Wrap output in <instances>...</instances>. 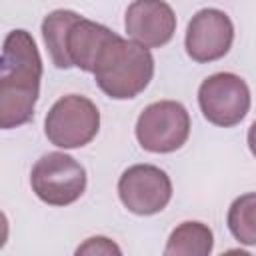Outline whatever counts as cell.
Instances as JSON below:
<instances>
[{"label": "cell", "instance_id": "cell-4", "mask_svg": "<svg viewBox=\"0 0 256 256\" xmlns=\"http://www.w3.org/2000/svg\"><path fill=\"white\" fill-rule=\"evenodd\" d=\"M32 192L50 206H68L86 190L84 166L64 152H48L36 160L30 174Z\"/></svg>", "mask_w": 256, "mask_h": 256}, {"label": "cell", "instance_id": "cell-2", "mask_svg": "<svg viewBox=\"0 0 256 256\" xmlns=\"http://www.w3.org/2000/svg\"><path fill=\"white\" fill-rule=\"evenodd\" d=\"M154 76V58L148 48L114 36L102 50L94 78L100 90L114 100H128L146 90Z\"/></svg>", "mask_w": 256, "mask_h": 256}, {"label": "cell", "instance_id": "cell-5", "mask_svg": "<svg viewBox=\"0 0 256 256\" xmlns=\"http://www.w3.org/2000/svg\"><path fill=\"white\" fill-rule=\"evenodd\" d=\"M188 134L190 114L176 100L152 102L136 120V138L148 152H174L188 140Z\"/></svg>", "mask_w": 256, "mask_h": 256}, {"label": "cell", "instance_id": "cell-1", "mask_svg": "<svg viewBox=\"0 0 256 256\" xmlns=\"http://www.w3.org/2000/svg\"><path fill=\"white\" fill-rule=\"evenodd\" d=\"M40 78L42 58L30 32H8L0 58V126L4 130L32 120Z\"/></svg>", "mask_w": 256, "mask_h": 256}, {"label": "cell", "instance_id": "cell-14", "mask_svg": "<svg viewBox=\"0 0 256 256\" xmlns=\"http://www.w3.org/2000/svg\"><path fill=\"white\" fill-rule=\"evenodd\" d=\"M74 256H122V250L106 236H92L76 248Z\"/></svg>", "mask_w": 256, "mask_h": 256}, {"label": "cell", "instance_id": "cell-15", "mask_svg": "<svg viewBox=\"0 0 256 256\" xmlns=\"http://www.w3.org/2000/svg\"><path fill=\"white\" fill-rule=\"evenodd\" d=\"M248 148H250V152L256 156V120H254L252 126L248 128Z\"/></svg>", "mask_w": 256, "mask_h": 256}, {"label": "cell", "instance_id": "cell-11", "mask_svg": "<svg viewBox=\"0 0 256 256\" xmlns=\"http://www.w3.org/2000/svg\"><path fill=\"white\" fill-rule=\"evenodd\" d=\"M214 248V234L202 222H182L178 224L164 248V256H210Z\"/></svg>", "mask_w": 256, "mask_h": 256}, {"label": "cell", "instance_id": "cell-12", "mask_svg": "<svg viewBox=\"0 0 256 256\" xmlns=\"http://www.w3.org/2000/svg\"><path fill=\"white\" fill-rule=\"evenodd\" d=\"M80 18V14L72 10H54L42 20V36L46 42V48L50 52L52 64L56 68L68 70L72 68L68 54H66V36L70 26Z\"/></svg>", "mask_w": 256, "mask_h": 256}, {"label": "cell", "instance_id": "cell-9", "mask_svg": "<svg viewBox=\"0 0 256 256\" xmlns=\"http://www.w3.org/2000/svg\"><path fill=\"white\" fill-rule=\"evenodd\" d=\"M128 36L144 48H160L176 32V16L170 4L158 0H136L124 16Z\"/></svg>", "mask_w": 256, "mask_h": 256}, {"label": "cell", "instance_id": "cell-8", "mask_svg": "<svg viewBox=\"0 0 256 256\" xmlns=\"http://www.w3.org/2000/svg\"><path fill=\"white\" fill-rule=\"evenodd\" d=\"M234 40L230 16L218 8H202L186 28L184 46L194 62H214L228 54Z\"/></svg>", "mask_w": 256, "mask_h": 256}, {"label": "cell", "instance_id": "cell-16", "mask_svg": "<svg viewBox=\"0 0 256 256\" xmlns=\"http://www.w3.org/2000/svg\"><path fill=\"white\" fill-rule=\"evenodd\" d=\"M220 256H252V254L246 252V250H240V248H232V250H226V252L220 254Z\"/></svg>", "mask_w": 256, "mask_h": 256}, {"label": "cell", "instance_id": "cell-7", "mask_svg": "<svg viewBox=\"0 0 256 256\" xmlns=\"http://www.w3.org/2000/svg\"><path fill=\"white\" fill-rule=\"evenodd\" d=\"M118 196L132 214L152 216L168 206L172 198V182L158 166L134 164L122 172L118 180Z\"/></svg>", "mask_w": 256, "mask_h": 256}, {"label": "cell", "instance_id": "cell-6", "mask_svg": "<svg viewBox=\"0 0 256 256\" xmlns=\"http://www.w3.org/2000/svg\"><path fill=\"white\" fill-rule=\"evenodd\" d=\"M198 104L210 124L232 128L250 110V88L238 74L216 72L200 84Z\"/></svg>", "mask_w": 256, "mask_h": 256}, {"label": "cell", "instance_id": "cell-10", "mask_svg": "<svg viewBox=\"0 0 256 256\" xmlns=\"http://www.w3.org/2000/svg\"><path fill=\"white\" fill-rule=\"evenodd\" d=\"M114 36L116 32H112L110 28L80 16L70 26L66 36V54L70 64L94 74L102 50L108 46L110 40H114Z\"/></svg>", "mask_w": 256, "mask_h": 256}, {"label": "cell", "instance_id": "cell-13", "mask_svg": "<svg viewBox=\"0 0 256 256\" xmlns=\"http://www.w3.org/2000/svg\"><path fill=\"white\" fill-rule=\"evenodd\" d=\"M228 228L240 244L256 246V192L242 194L230 204Z\"/></svg>", "mask_w": 256, "mask_h": 256}, {"label": "cell", "instance_id": "cell-3", "mask_svg": "<svg viewBox=\"0 0 256 256\" xmlns=\"http://www.w3.org/2000/svg\"><path fill=\"white\" fill-rule=\"evenodd\" d=\"M100 128V112L96 104L80 94L58 98L46 114V138L58 148H80L92 142Z\"/></svg>", "mask_w": 256, "mask_h": 256}]
</instances>
